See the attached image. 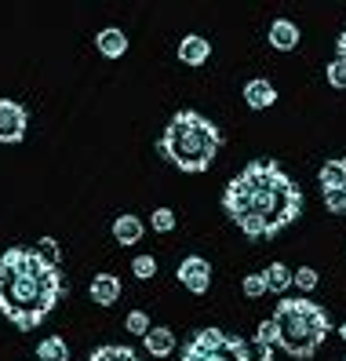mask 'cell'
<instances>
[{
	"mask_svg": "<svg viewBox=\"0 0 346 361\" xmlns=\"http://www.w3.org/2000/svg\"><path fill=\"white\" fill-rule=\"evenodd\" d=\"M223 212L248 241H270L302 216V190L277 161L259 157L226 183Z\"/></svg>",
	"mask_w": 346,
	"mask_h": 361,
	"instance_id": "1",
	"label": "cell"
},
{
	"mask_svg": "<svg viewBox=\"0 0 346 361\" xmlns=\"http://www.w3.org/2000/svg\"><path fill=\"white\" fill-rule=\"evenodd\" d=\"M66 295V274L44 252L15 245L0 256V314L18 329L33 332Z\"/></svg>",
	"mask_w": 346,
	"mask_h": 361,
	"instance_id": "2",
	"label": "cell"
},
{
	"mask_svg": "<svg viewBox=\"0 0 346 361\" xmlns=\"http://www.w3.org/2000/svg\"><path fill=\"white\" fill-rule=\"evenodd\" d=\"M157 150L168 164H175L186 176H201L215 164L223 150V132L219 124L208 121L197 110H179L164 124V132L157 139Z\"/></svg>",
	"mask_w": 346,
	"mask_h": 361,
	"instance_id": "3",
	"label": "cell"
},
{
	"mask_svg": "<svg viewBox=\"0 0 346 361\" xmlns=\"http://www.w3.org/2000/svg\"><path fill=\"white\" fill-rule=\"evenodd\" d=\"M273 347H280L285 354L310 361L317 354V347L332 336V317L321 303H314L310 295H280L273 307Z\"/></svg>",
	"mask_w": 346,
	"mask_h": 361,
	"instance_id": "4",
	"label": "cell"
},
{
	"mask_svg": "<svg viewBox=\"0 0 346 361\" xmlns=\"http://www.w3.org/2000/svg\"><path fill=\"white\" fill-rule=\"evenodd\" d=\"M179 361H255V357L241 336L223 332V329H201L190 336Z\"/></svg>",
	"mask_w": 346,
	"mask_h": 361,
	"instance_id": "5",
	"label": "cell"
},
{
	"mask_svg": "<svg viewBox=\"0 0 346 361\" xmlns=\"http://www.w3.org/2000/svg\"><path fill=\"white\" fill-rule=\"evenodd\" d=\"M317 183H321L324 208H328L332 216H346V157L324 161L321 172H317Z\"/></svg>",
	"mask_w": 346,
	"mask_h": 361,
	"instance_id": "6",
	"label": "cell"
},
{
	"mask_svg": "<svg viewBox=\"0 0 346 361\" xmlns=\"http://www.w3.org/2000/svg\"><path fill=\"white\" fill-rule=\"evenodd\" d=\"M30 132V114H26V106L23 102H15V99H0V142H23Z\"/></svg>",
	"mask_w": 346,
	"mask_h": 361,
	"instance_id": "7",
	"label": "cell"
},
{
	"mask_svg": "<svg viewBox=\"0 0 346 361\" xmlns=\"http://www.w3.org/2000/svg\"><path fill=\"white\" fill-rule=\"evenodd\" d=\"M179 285L190 292V295H204L208 288H211V263L204 259V256H186L183 263H179Z\"/></svg>",
	"mask_w": 346,
	"mask_h": 361,
	"instance_id": "8",
	"label": "cell"
},
{
	"mask_svg": "<svg viewBox=\"0 0 346 361\" xmlns=\"http://www.w3.org/2000/svg\"><path fill=\"white\" fill-rule=\"evenodd\" d=\"M88 295H92L95 307L121 303V278H117V274H95L92 285H88Z\"/></svg>",
	"mask_w": 346,
	"mask_h": 361,
	"instance_id": "9",
	"label": "cell"
},
{
	"mask_svg": "<svg viewBox=\"0 0 346 361\" xmlns=\"http://www.w3.org/2000/svg\"><path fill=\"white\" fill-rule=\"evenodd\" d=\"M208 59H211L208 37H201V33H186V37L179 40V62H183V66H204Z\"/></svg>",
	"mask_w": 346,
	"mask_h": 361,
	"instance_id": "10",
	"label": "cell"
},
{
	"mask_svg": "<svg viewBox=\"0 0 346 361\" xmlns=\"http://www.w3.org/2000/svg\"><path fill=\"white\" fill-rule=\"evenodd\" d=\"M142 233H146V223H142L139 216H132V212H124V216L113 219V241H117L121 248L139 245V241H142Z\"/></svg>",
	"mask_w": 346,
	"mask_h": 361,
	"instance_id": "11",
	"label": "cell"
},
{
	"mask_svg": "<svg viewBox=\"0 0 346 361\" xmlns=\"http://www.w3.org/2000/svg\"><path fill=\"white\" fill-rule=\"evenodd\" d=\"M175 343H179V339H175V332H171L168 325H149V332L142 336V347L154 354L157 361H164L171 350H175Z\"/></svg>",
	"mask_w": 346,
	"mask_h": 361,
	"instance_id": "12",
	"label": "cell"
},
{
	"mask_svg": "<svg viewBox=\"0 0 346 361\" xmlns=\"http://www.w3.org/2000/svg\"><path fill=\"white\" fill-rule=\"evenodd\" d=\"M270 48H277V51H295L299 48V26L292 23V18H273L270 23Z\"/></svg>",
	"mask_w": 346,
	"mask_h": 361,
	"instance_id": "13",
	"label": "cell"
},
{
	"mask_svg": "<svg viewBox=\"0 0 346 361\" xmlns=\"http://www.w3.org/2000/svg\"><path fill=\"white\" fill-rule=\"evenodd\" d=\"M245 102L252 106V110H270V106L277 102V88L266 77H255V80L245 84Z\"/></svg>",
	"mask_w": 346,
	"mask_h": 361,
	"instance_id": "14",
	"label": "cell"
},
{
	"mask_svg": "<svg viewBox=\"0 0 346 361\" xmlns=\"http://www.w3.org/2000/svg\"><path fill=\"white\" fill-rule=\"evenodd\" d=\"M95 44H99L102 59H124V51H128V37H124V30H117V26H106V30H99Z\"/></svg>",
	"mask_w": 346,
	"mask_h": 361,
	"instance_id": "15",
	"label": "cell"
},
{
	"mask_svg": "<svg viewBox=\"0 0 346 361\" xmlns=\"http://www.w3.org/2000/svg\"><path fill=\"white\" fill-rule=\"evenodd\" d=\"M263 281H266V292L285 295V292L292 288V267H285V263H270V267L263 270Z\"/></svg>",
	"mask_w": 346,
	"mask_h": 361,
	"instance_id": "16",
	"label": "cell"
},
{
	"mask_svg": "<svg viewBox=\"0 0 346 361\" xmlns=\"http://www.w3.org/2000/svg\"><path fill=\"white\" fill-rule=\"evenodd\" d=\"M37 361H70V343L62 336H48L37 347Z\"/></svg>",
	"mask_w": 346,
	"mask_h": 361,
	"instance_id": "17",
	"label": "cell"
},
{
	"mask_svg": "<svg viewBox=\"0 0 346 361\" xmlns=\"http://www.w3.org/2000/svg\"><path fill=\"white\" fill-rule=\"evenodd\" d=\"M88 361H139V354L124 343H102L88 354Z\"/></svg>",
	"mask_w": 346,
	"mask_h": 361,
	"instance_id": "18",
	"label": "cell"
},
{
	"mask_svg": "<svg viewBox=\"0 0 346 361\" xmlns=\"http://www.w3.org/2000/svg\"><path fill=\"white\" fill-rule=\"evenodd\" d=\"M317 281H321V274H317L314 267H299V270H292V285L302 288V292H314Z\"/></svg>",
	"mask_w": 346,
	"mask_h": 361,
	"instance_id": "19",
	"label": "cell"
},
{
	"mask_svg": "<svg viewBox=\"0 0 346 361\" xmlns=\"http://www.w3.org/2000/svg\"><path fill=\"white\" fill-rule=\"evenodd\" d=\"M149 230L171 233V230H175V212H171V208H157L154 216H149Z\"/></svg>",
	"mask_w": 346,
	"mask_h": 361,
	"instance_id": "20",
	"label": "cell"
},
{
	"mask_svg": "<svg viewBox=\"0 0 346 361\" xmlns=\"http://www.w3.org/2000/svg\"><path fill=\"white\" fill-rule=\"evenodd\" d=\"M132 274H135L139 281H149V278L157 274V259H154V256H135V259H132Z\"/></svg>",
	"mask_w": 346,
	"mask_h": 361,
	"instance_id": "21",
	"label": "cell"
},
{
	"mask_svg": "<svg viewBox=\"0 0 346 361\" xmlns=\"http://www.w3.org/2000/svg\"><path fill=\"white\" fill-rule=\"evenodd\" d=\"M324 77H328V84H332V88L346 92V62L332 59V62H328V70H324Z\"/></svg>",
	"mask_w": 346,
	"mask_h": 361,
	"instance_id": "22",
	"label": "cell"
},
{
	"mask_svg": "<svg viewBox=\"0 0 346 361\" xmlns=\"http://www.w3.org/2000/svg\"><path fill=\"white\" fill-rule=\"evenodd\" d=\"M241 288H245L248 300H259V295H266V281H263V274H245Z\"/></svg>",
	"mask_w": 346,
	"mask_h": 361,
	"instance_id": "23",
	"label": "cell"
},
{
	"mask_svg": "<svg viewBox=\"0 0 346 361\" xmlns=\"http://www.w3.org/2000/svg\"><path fill=\"white\" fill-rule=\"evenodd\" d=\"M124 329L132 332V336H146L149 332V317L142 310H132V314H128V322H124Z\"/></svg>",
	"mask_w": 346,
	"mask_h": 361,
	"instance_id": "24",
	"label": "cell"
},
{
	"mask_svg": "<svg viewBox=\"0 0 346 361\" xmlns=\"http://www.w3.org/2000/svg\"><path fill=\"white\" fill-rule=\"evenodd\" d=\"M255 343H259V350H263V347H273V325H270V317H266V322H259Z\"/></svg>",
	"mask_w": 346,
	"mask_h": 361,
	"instance_id": "25",
	"label": "cell"
},
{
	"mask_svg": "<svg viewBox=\"0 0 346 361\" xmlns=\"http://www.w3.org/2000/svg\"><path fill=\"white\" fill-rule=\"evenodd\" d=\"M40 248H44V256H48V259H55V252H58V241L51 238V233H44V238H40Z\"/></svg>",
	"mask_w": 346,
	"mask_h": 361,
	"instance_id": "26",
	"label": "cell"
},
{
	"mask_svg": "<svg viewBox=\"0 0 346 361\" xmlns=\"http://www.w3.org/2000/svg\"><path fill=\"white\" fill-rule=\"evenodd\" d=\"M335 59L339 62H346V30L339 33V40H335Z\"/></svg>",
	"mask_w": 346,
	"mask_h": 361,
	"instance_id": "27",
	"label": "cell"
},
{
	"mask_svg": "<svg viewBox=\"0 0 346 361\" xmlns=\"http://www.w3.org/2000/svg\"><path fill=\"white\" fill-rule=\"evenodd\" d=\"M255 361H273V347H263V350H259V357Z\"/></svg>",
	"mask_w": 346,
	"mask_h": 361,
	"instance_id": "28",
	"label": "cell"
},
{
	"mask_svg": "<svg viewBox=\"0 0 346 361\" xmlns=\"http://www.w3.org/2000/svg\"><path fill=\"white\" fill-rule=\"evenodd\" d=\"M339 339H342V343H346V322L339 325Z\"/></svg>",
	"mask_w": 346,
	"mask_h": 361,
	"instance_id": "29",
	"label": "cell"
}]
</instances>
